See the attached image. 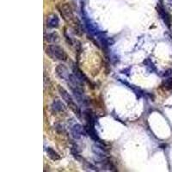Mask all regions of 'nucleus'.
Returning <instances> with one entry per match:
<instances>
[{"label": "nucleus", "mask_w": 172, "mask_h": 172, "mask_svg": "<svg viewBox=\"0 0 172 172\" xmlns=\"http://www.w3.org/2000/svg\"><path fill=\"white\" fill-rule=\"evenodd\" d=\"M162 86L166 90H172V77H168V78H166L163 81Z\"/></svg>", "instance_id": "nucleus-12"}, {"label": "nucleus", "mask_w": 172, "mask_h": 172, "mask_svg": "<svg viewBox=\"0 0 172 172\" xmlns=\"http://www.w3.org/2000/svg\"><path fill=\"white\" fill-rule=\"evenodd\" d=\"M60 24V19L56 14L49 15L47 17V26L50 28H58Z\"/></svg>", "instance_id": "nucleus-8"}, {"label": "nucleus", "mask_w": 172, "mask_h": 172, "mask_svg": "<svg viewBox=\"0 0 172 172\" xmlns=\"http://www.w3.org/2000/svg\"><path fill=\"white\" fill-rule=\"evenodd\" d=\"M59 11L60 12L63 19L66 21V22H68V21H70V20H72L73 18V10H72V8H71V6L68 4H61V7L59 8Z\"/></svg>", "instance_id": "nucleus-3"}, {"label": "nucleus", "mask_w": 172, "mask_h": 172, "mask_svg": "<svg viewBox=\"0 0 172 172\" xmlns=\"http://www.w3.org/2000/svg\"><path fill=\"white\" fill-rule=\"evenodd\" d=\"M157 10L158 14L160 15V17L165 22V24H166V26L169 29H170V27H171V15H170L168 12L165 11L162 4H158L157 5Z\"/></svg>", "instance_id": "nucleus-4"}, {"label": "nucleus", "mask_w": 172, "mask_h": 172, "mask_svg": "<svg viewBox=\"0 0 172 172\" xmlns=\"http://www.w3.org/2000/svg\"><path fill=\"white\" fill-rule=\"evenodd\" d=\"M55 72H56V74H57V76L59 77L60 78L68 81L71 74L69 73L68 68H67L65 65H63V64L58 65L56 69H55Z\"/></svg>", "instance_id": "nucleus-5"}, {"label": "nucleus", "mask_w": 172, "mask_h": 172, "mask_svg": "<svg viewBox=\"0 0 172 172\" xmlns=\"http://www.w3.org/2000/svg\"><path fill=\"white\" fill-rule=\"evenodd\" d=\"M59 34L56 32H52V33H48V34H45V41L49 43H54L59 41Z\"/></svg>", "instance_id": "nucleus-10"}, {"label": "nucleus", "mask_w": 172, "mask_h": 172, "mask_svg": "<svg viewBox=\"0 0 172 172\" xmlns=\"http://www.w3.org/2000/svg\"><path fill=\"white\" fill-rule=\"evenodd\" d=\"M86 134H87V133L85 130V127H83L79 124H75L72 127V135L76 139H80L83 135H86Z\"/></svg>", "instance_id": "nucleus-6"}, {"label": "nucleus", "mask_w": 172, "mask_h": 172, "mask_svg": "<svg viewBox=\"0 0 172 172\" xmlns=\"http://www.w3.org/2000/svg\"><path fill=\"white\" fill-rule=\"evenodd\" d=\"M52 109L54 112H60V111H64L65 109L64 103H62L60 100L56 99L54 100L53 103H52Z\"/></svg>", "instance_id": "nucleus-9"}, {"label": "nucleus", "mask_w": 172, "mask_h": 172, "mask_svg": "<svg viewBox=\"0 0 172 172\" xmlns=\"http://www.w3.org/2000/svg\"><path fill=\"white\" fill-rule=\"evenodd\" d=\"M46 54L47 56H49L51 59H53L54 60L65 61L68 58L65 50L63 49L60 46L55 45V44L46 46Z\"/></svg>", "instance_id": "nucleus-1"}, {"label": "nucleus", "mask_w": 172, "mask_h": 172, "mask_svg": "<svg viewBox=\"0 0 172 172\" xmlns=\"http://www.w3.org/2000/svg\"><path fill=\"white\" fill-rule=\"evenodd\" d=\"M58 90H59V93L60 95L62 97V99L65 101V103L68 105V107L72 109L73 113L78 117L80 118L81 117V111H80V108L78 107V105L75 102H74V99H73L72 96L68 93V91L64 89L61 86H59L58 87Z\"/></svg>", "instance_id": "nucleus-2"}, {"label": "nucleus", "mask_w": 172, "mask_h": 172, "mask_svg": "<svg viewBox=\"0 0 172 172\" xmlns=\"http://www.w3.org/2000/svg\"><path fill=\"white\" fill-rule=\"evenodd\" d=\"M46 153H47L48 157H49L50 159H52V160L56 161L60 159V156L59 155V153H58L57 152H55L53 148L48 147V148L46 149Z\"/></svg>", "instance_id": "nucleus-11"}, {"label": "nucleus", "mask_w": 172, "mask_h": 172, "mask_svg": "<svg viewBox=\"0 0 172 172\" xmlns=\"http://www.w3.org/2000/svg\"><path fill=\"white\" fill-rule=\"evenodd\" d=\"M171 1H172V0H171Z\"/></svg>", "instance_id": "nucleus-13"}, {"label": "nucleus", "mask_w": 172, "mask_h": 172, "mask_svg": "<svg viewBox=\"0 0 172 172\" xmlns=\"http://www.w3.org/2000/svg\"><path fill=\"white\" fill-rule=\"evenodd\" d=\"M84 127H85V130H86L87 134L92 139H94L96 141H100V139L98 137V135H97V133L95 131V128H94V125L87 124Z\"/></svg>", "instance_id": "nucleus-7"}]
</instances>
